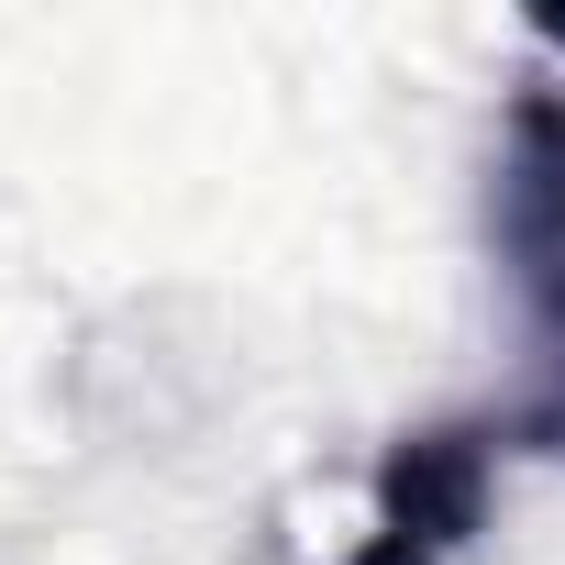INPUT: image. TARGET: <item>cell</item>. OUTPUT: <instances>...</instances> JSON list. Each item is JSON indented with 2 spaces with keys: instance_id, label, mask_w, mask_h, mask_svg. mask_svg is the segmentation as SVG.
<instances>
[{
  "instance_id": "cell-1",
  "label": "cell",
  "mask_w": 565,
  "mask_h": 565,
  "mask_svg": "<svg viewBox=\"0 0 565 565\" xmlns=\"http://www.w3.org/2000/svg\"><path fill=\"white\" fill-rule=\"evenodd\" d=\"M488 244L510 266V300L532 333V399L499 411L510 444L565 455V89H521L488 167Z\"/></svg>"
},
{
  "instance_id": "cell-2",
  "label": "cell",
  "mask_w": 565,
  "mask_h": 565,
  "mask_svg": "<svg viewBox=\"0 0 565 565\" xmlns=\"http://www.w3.org/2000/svg\"><path fill=\"white\" fill-rule=\"evenodd\" d=\"M499 455H510L499 422H422V433H399L377 455V510H366L344 565H455L477 543V521H488Z\"/></svg>"
},
{
  "instance_id": "cell-3",
  "label": "cell",
  "mask_w": 565,
  "mask_h": 565,
  "mask_svg": "<svg viewBox=\"0 0 565 565\" xmlns=\"http://www.w3.org/2000/svg\"><path fill=\"white\" fill-rule=\"evenodd\" d=\"M532 34H543V45H554V56H565V12H543V23H532Z\"/></svg>"
}]
</instances>
